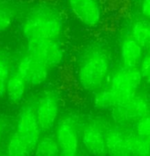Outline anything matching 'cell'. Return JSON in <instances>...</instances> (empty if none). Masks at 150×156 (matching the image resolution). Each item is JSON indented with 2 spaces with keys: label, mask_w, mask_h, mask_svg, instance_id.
Returning <instances> with one entry per match:
<instances>
[{
  "label": "cell",
  "mask_w": 150,
  "mask_h": 156,
  "mask_svg": "<svg viewBox=\"0 0 150 156\" xmlns=\"http://www.w3.org/2000/svg\"><path fill=\"white\" fill-rule=\"evenodd\" d=\"M142 80L139 68L123 67L113 74L109 86L97 94L95 103L103 108H114L135 95Z\"/></svg>",
  "instance_id": "obj_1"
},
{
  "label": "cell",
  "mask_w": 150,
  "mask_h": 156,
  "mask_svg": "<svg viewBox=\"0 0 150 156\" xmlns=\"http://www.w3.org/2000/svg\"><path fill=\"white\" fill-rule=\"evenodd\" d=\"M62 31V22L57 13L48 8L36 9L26 16L23 34L27 41L32 40H56Z\"/></svg>",
  "instance_id": "obj_2"
},
{
  "label": "cell",
  "mask_w": 150,
  "mask_h": 156,
  "mask_svg": "<svg viewBox=\"0 0 150 156\" xmlns=\"http://www.w3.org/2000/svg\"><path fill=\"white\" fill-rule=\"evenodd\" d=\"M108 56L102 51H94L88 54L81 64L78 79L81 86L87 90H94L103 84L109 71Z\"/></svg>",
  "instance_id": "obj_3"
},
{
  "label": "cell",
  "mask_w": 150,
  "mask_h": 156,
  "mask_svg": "<svg viewBox=\"0 0 150 156\" xmlns=\"http://www.w3.org/2000/svg\"><path fill=\"white\" fill-rule=\"evenodd\" d=\"M41 130L35 109L31 106L24 107L19 115L16 135L23 139L34 152L39 142Z\"/></svg>",
  "instance_id": "obj_4"
},
{
  "label": "cell",
  "mask_w": 150,
  "mask_h": 156,
  "mask_svg": "<svg viewBox=\"0 0 150 156\" xmlns=\"http://www.w3.org/2000/svg\"><path fill=\"white\" fill-rule=\"evenodd\" d=\"M26 52L49 67L58 65L62 61V50L56 40L28 41Z\"/></svg>",
  "instance_id": "obj_5"
},
{
  "label": "cell",
  "mask_w": 150,
  "mask_h": 156,
  "mask_svg": "<svg viewBox=\"0 0 150 156\" xmlns=\"http://www.w3.org/2000/svg\"><path fill=\"white\" fill-rule=\"evenodd\" d=\"M50 68L42 61L26 54L19 62L16 70L23 76L27 84L36 86L46 81Z\"/></svg>",
  "instance_id": "obj_6"
},
{
  "label": "cell",
  "mask_w": 150,
  "mask_h": 156,
  "mask_svg": "<svg viewBox=\"0 0 150 156\" xmlns=\"http://www.w3.org/2000/svg\"><path fill=\"white\" fill-rule=\"evenodd\" d=\"M57 141L60 155L73 156L78 151L79 141L77 130L71 119H63L57 130Z\"/></svg>",
  "instance_id": "obj_7"
},
{
  "label": "cell",
  "mask_w": 150,
  "mask_h": 156,
  "mask_svg": "<svg viewBox=\"0 0 150 156\" xmlns=\"http://www.w3.org/2000/svg\"><path fill=\"white\" fill-rule=\"evenodd\" d=\"M70 8L79 21L87 26L99 23L101 10L97 0H68Z\"/></svg>",
  "instance_id": "obj_8"
},
{
  "label": "cell",
  "mask_w": 150,
  "mask_h": 156,
  "mask_svg": "<svg viewBox=\"0 0 150 156\" xmlns=\"http://www.w3.org/2000/svg\"><path fill=\"white\" fill-rule=\"evenodd\" d=\"M35 113L41 129L50 130L55 124L59 113L57 99L51 95H45L37 103Z\"/></svg>",
  "instance_id": "obj_9"
},
{
  "label": "cell",
  "mask_w": 150,
  "mask_h": 156,
  "mask_svg": "<svg viewBox=\"0 0 150 156\" xmlns=\"http://www.w3.org/2000/svg\"><path fill=\"white\" fill-rule=\"evenodd\" d=\"M117 118L123 121L140 119L147 115V103L142 98L135 94L114 108Z\"/></svg>",
  "instance_id": "obj_10"
},
{
  "label": "cell",
  "mask_w": 150,
  "mask_h": 156,
  "mask_svg": "<svg viewBox=\"0 0 150 156\" xmlns=\"http://www.w3.org/2000/svg\"><path fill=\"white\" fill-rule=\"evenodd\" d=\"M144 49L132 35L124 40L121 46L120 57L123 67L138 68L143 59Z\"/></svg>",
  "instance_id": "obj_11"
},
{
  "label": "cell",
  "mask_w": 150,
  "mask_h": 156,
  "mask_svg": "<svg viewBox=\"0 0 150 156\" xmlns=\"http://www.w3.org/2000/svg\"><path fill=\"white\" fill-rule=\"evenodd\" d=\"M83 143L86 151L92 155H105L107 152L106 136L94 126L86 127L83 133Z\"/></svg>",
  "instance_id": "obj_12"
},
{
  "label": "cell",
  "mask_w": 150,
  "mask_h": 156,
  "mask_svg": "<svg viewBox=\"0 0 150 156\" xmlns=\"http://www.w3.org/2000/svg\"><path fill=\"white\" fill-rule=\"evenodd\" d=\"M27 82L18 71L10 74L7 83L6 94L10 101L17 102L22 99L26 89Z\"/></svg>",
  "instance_id": "obj_13"
},
{
  "label": "cell",
  "mask_w": 150,
  "mask_h": 156,
  "mask_svg": "<svg viewBox=\"0 0 150 156\" xmlns=\"http://www.w3.org/2000/svg\"><path fill=\"white\" fill-rule=\"evenodd\" d=\"M131 35L143 49L150 52V22L147 20H139L135 22L131 30Z\"/></svg>",
  "instance_id": "obj_14"
},
{
  "label": "cell",
  "mask_w": 150,
  "mask_h": 156,
  "mask_svg": "<svg viewBox=\"0 0 150 156\" xmlns=\"http://www.w3.org/2000/svg\"><path fill=\"white\" fill-rule=\"evenodd\" d=\"M127 155H146L150 154V142L137 135L125 136Z\"/></svg>",
  "instance_id": "obj_15"
},
{
  "label": "cell",
  "mask_w": 150,
  "mask_h": 156,
  "mask_svg": "<svg viewBox=\"0 0 150 156\" xmlns=\"http://www.w3.org/2000/svg\"><path fill=\"white\" fill-rule=\"evenodd\" d=\"M106 148L111 155H127L125 136L117 131L108 133L106 136Z\"/></svg>",
  "instance_id": "obj_16"
},
{
  "label": "cell",
  "mask_w": 150,
  "mask_h": 156,
  "mask_svg": "<svg viewBox=\"0 0 150 156\" xmlns=\"http://www.w3.org/2000/svg\"><path fill=\"white\" fill-rule=\"evenodd\" d=\"M7 151L9 155L14 156H25L33 153L30 147L15 133L9 141Z\"/></svg>",
  "instance_id": "obj_17"
},
{
  "label": "cell",
  "mask_w": 150,
  "mask_h": 156,
  "mask_svg": "<svg viewBox=\"0 0 150 156\" xmlns=\"http://www.w3.org/2000/svg\"><path fill=\"white\" fill-rule=\"evenodd\" d=\"M35 151V155H36L54 156L60 154L57 141L51 138H46L39 141Z\"/></svg>",
  "instance_id": "obj_18"
},
{
  "label": "cell",
  "mask_w": 150,
  "mask_h": 156,
  "mask_svg": "<svg viewBox=\"0 0 150 156\" xmlns=\"http://www.w3.org/2000/svg\"><path fill=\"white\" fill-rule=\"evenodd\" d=\"M9 76H10V67L6 57L0 54V98L6 93V87Z\"/></svg>",
  "instance_id": "obj_19"
},
{
  "label": "cell",
  "mask_w": 150,
  "mask_h": 156,
  "mask_svg": "<svg viewBox=\"0 0 150 156\" xmlns=\"http://www.w3.org/2000/svg\"><path fill=\"white\" fill-rule=\"evenodd\" d=\"M136 133L150 142V115H146L138 119L135 126Z\"/></svg>",
  "instance_id": "obj_20"
},
{
  "label": "cell",
  "mask_w": 150,
  "mask_h": 156,
  "mask_svg": "<svg viewBox=\"0 0 150 156\" xmlns=\"http://www.w3.org/2000/svg\"><path fill=\"white\" fill-rule=\"evenodd\" d=\"M139 66L143 80L150 84V52H148L147 54L143 57Z\"/></svg>",
  "instance_id": "obj_21"
},
{
  "label": "cell",
  "mask_w": 150,
  "mask_h": 156,
  "mask_svg": "<svg viewBox=\"0 0 150 156\" xmlns=\"http://www.w3.org/2000/svg\"><path fill=\"white\" fill-rule=\"evenodd\" d=\"M13 16L8 10L0 9V32L8 30L12 24Z\"/></svg>",
  "instance_id": "obj_22"
},
{
  "label": "cell",
  "mask_w": 150,
  "mask_h": 156,
  "mask_svg": "<svg viewBox=\"0 0 150 156\" xmlns=\"http://www.w3.org/2000/svg\"><path fill=\"white\" fill-rule=\"evenodd\" d=\"M141 11L143 15L148 20H150V0H143Z\"/></svg>",
  "instance_id": "obj_23"
},
{
  "label": "cell",
  "mask_w": 150,
  "mask_h": 156,
  "mask_svg": "<svg viewBox=\"0 0 150 156\" xmlns=\"http://www.w3.org/2000/svg\"><path fill=\"white\" fill-rule=\"evenodd\" d=\"M2 132H3V128H2V125L0 124V142H1L2 136Z\"/></svg>",
  "instance_id": "obj_24"
}]
</instances>
